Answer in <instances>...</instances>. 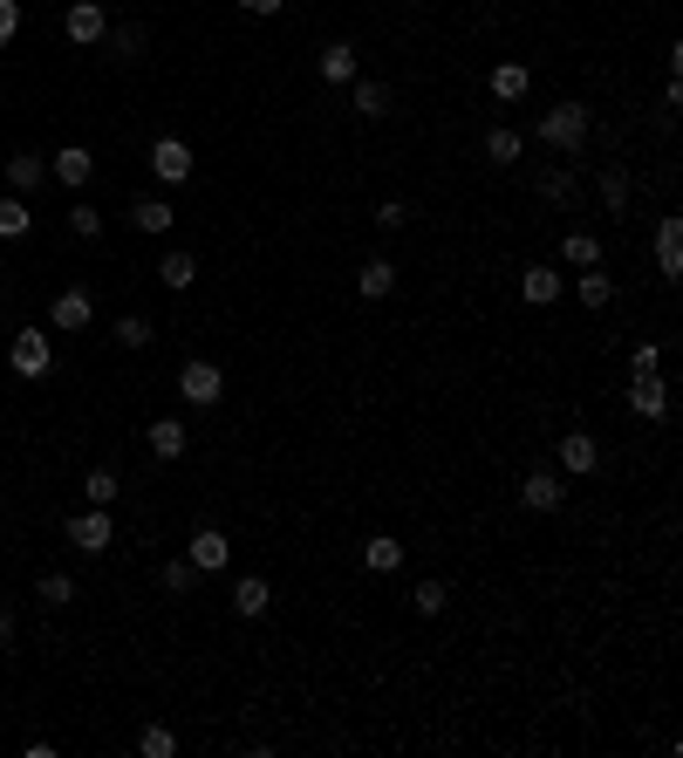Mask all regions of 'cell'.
<instances>
[{"instance_id":"obj_2","label":"cell","mask_w":683,"mask_h":758,"mask_svg":"<svg viewBox=\"0 0 683 758\" xmlns=\"http://www.w3.org/2000/svg\"><path fill=\"white\" fill-rule=\"evenodd\" d=\"M8 363H14V376H28V383H41V376L56 369V342H48V328H14V342H8Z\"/></svg>"},{"instance_id":"obj_28","label":"cell","mask_w":683,"mask_h":758,"mask_svg":"<svg viewBox=\"0 0 683 758\" xmlns=\"http://www.w3.org/2000/svg\"><path fill=\"white\" fill-rule=\"evenodd\" d=\"M561 260H568L574 273H581V267H601V240H595V233H568V240H561Z\"/></svg>"},{"instance_id":"obj_29","label":"cell","mask_w":683,"mask_h":758,"mask_svg":"<svg viewBox=\"0 0 683 758\" xmlns=\"http://www.w3.org/2000/svg\"><path fill=\"white\" fill-rule=\"evenodd\" d=\"M411 609H417L424 622H438V615L451 609V588H444V580H417V595H411Z\"/></svg>"},{"instance_id":"obj_10","label":"cell","mask_w":683,"mask_h":758,"mask_svg":"<svg viewBox=\"0 0 683 758\" xmlns=\"http://www.w3.org/2000/svg\"><path fill=\"white\" fill-rule=\"evenodd\" d=\"M89 321H96V301H89L83 288H62L56 308H48V328H69V335H83Z\"/></svg>"},{"instance_id":"obj_25","label":"cell","mask_w":683,"mask_h":758,"mask_svg":"<svg viewBox=\"0 0 683 758\" xmlns=\"http://www.w3.org/2000/svg\"><path fill=\"white\" fill-rule=\"evenodd\" d=\"M390 288H397V267H390V260H363V267H356V294H363V301H383Z\"/></svg>"},{"instance_id":"obj_4","label":"cell","mask_w":683,"mask_h":758,"mask_svg":"<svg viewBox=\"0 0 683 758\" xmlns=\"http://www.w3.org/2000/svg\"><path fill=\"white\" fill-rule=\"evenodd\" d=\"M62 534H69V547H75V553H110V547H117L110 505H89V513H75V519L62 526Z\"/></svg>"},{"instance_id":"obj_22","label":"cell","mask_w":683,"mask_h":758,"mask_svg":"<svg viewBox=\"0 0 683 758\" xmlns=\"http://www.w3.org/2000/svg\"><path fill=\"white\" fill-rule=\"evenodd\" d=\"M520 158H526V137L513 123H492L486 131V164H520Z\"/></svg>"},{"instance_id":"obj_26","label":"cell","mask_w":683,"mask_h":758,"mask_svg":"<svg viewBox=\"0 0 683 758\" xmlns=\"http://www.w3.org/2000/svg\"><path fill=\"white\" fill-rule=\"evenodd\" d=\"M28 225H35L28 198H21V192H8V198H0V240H28Z\"/></svg>"},{"instance_id":"obj_31","label":"cell","mask_w":683,"mask_h":758,"mask_svg":"<svg viewBox=\"0 0 683 758\" xmlns=\"http://www.w3.org/2000/svg\"><path fill=\"white\" fill-rule=\"evenodd\" d=\"M137 751L144 758H171V751H179V731H171V724H144L137 731Z\"/></svg>"},{"instance_id":"obj_40","label":"cell","mask_w":683,"mask_h":758,"mask_svg":"<svg viewBox=\"0 0 683 758\" xmlns=\"http://www.w3.org/2000/svg\"><path fill=\"white\" fill-rule=\"evenodd\" d=\"M21 35V0H0V48H14Z\"/></svg>"},{"instance_id":"obj_27","label":"cell","mask_w":683,"mask_h":758,"mask_svg":"<svg viewBox=\"0 0 683 758\" xmlns=\"http://www.w3.org/2000/svg\"><path fill=\"white\" fill-rule=\"evenodd\" d=\"M158 281H164L171 294H185V288L198 281V260H192V253H164V260H158Z\"/></svg>"},{"instance_id":"obj_23","label":"cell","mask_w":683,"mask_h":758,"mask_svg":"<svg viewBox=\"0 0 683 758\" xmlns=\"http://www.w3.org/2000/svg\"><path fill=\"white\" fill-rule=\"evenodd\" d=\"M526 89H534V69H526V62H499L492 69V96H499V103H520Z\"/></svg>"},{"instance_id":"obj_15","label":"cell","mask_w":683,"mask_h":758,"mask_svg":"<svg viewBox=\"0 0 683 758\" xmlns=\"http://www.w3.org/2000/svg\"><path fill=\"white\" fill-rule=\"evenodd\" d=\"M267 609H273V588H267L260 574H240V580H233V615H240V622H260Z\"/></svg>"},{"instance_id":"obj_42","label":"cell","mask_w":683,"mask_h":758,"mask_svg":"<svg viewBox=\"0 0 683 758\" xmlns=\"http://www.w3.org/2000/svg\"><path fill=\"white\" fill-rule=\"evenodd\" d=\"M233 8H240V14H260V21H273V14L288 8V0H233Z\"/></svg>"},{"instance_id":"obj_38","label":"cell","mask_w":683,"mask_h":758,"mask_svg":"<svg viewBox=\"0 0 683 758\" xmlns=\"http://www.w3.org/2000/svg\"><path fill=\"white\" fill-rule=\"evenodd\" d=\"M649 369H663V349H656V342H636V349H629V376H649Z\"/></svg>"},{"instance_id":"obj_32","label":"cell","mask_w":683,"mask_h":758,"mask_svg":"<svg viewBox=\"0 0 683 758\" xmlns=\"http://www.w3.org/2000/svg\"><path fill=\"white\" fill-rule=\"evenodd\" d=\"M35 595H41V609H69V601H75V580L69 574H41Z\"/></svg>"},{"instance_id":"obj_21","label":"cell","mask_w":683,"mask_h":758,"mask_svg":"<svg viewBox=\"0 0 683 758\" xmlns=\"http://www.w3.org/2000/svg\"><path fill=\"white\" fill-rule=\"evenodd\" d=\"M356 75H363V69H356V48H349V41H328V48H321V83L342 89V83H356Z\"/></svg>"},{"instance_id":"obj_34","label":"cell","mask_w":683,"mask_h":758,"mask_svg":"<svg viewBox=\"0 0 683 758\" xmlns=\"http://www.w3.org/2000/svg\"><path fill=\"white\" fill-rule=\"evenodd\" d=\"M540 198L547 206H574V171H540Z\"/></svg>"},{"instance_id":"obj_36","label":"cell","mask_w":683,"mask_h":758,"mask_svg":"<svg viewBox=\"0 0 683 758\" xmlns=\"http://www.w3.org/2000/svg\"><path fill=\"white\" fill-rule=\"evenodd\" d=\"M83 492H89V505H110V499H117V472H103V465H96V472L83 478Z\"/></svg>"},{"instance_id":"obj_18","label":"cell","mask_w":683,"mask_h":758,"mask_svg":"<svg viewBox=\"0 0 683 758\" xmlns=\"http://www.w3.org/2000/svg\"><path fill=\"white\" fill-rule=\"evenodd\" d=\"M349 110L356 117H390V83H376V75H356V83H349Z\"/></svg>"},{"instance_id":"obj_12","label":"cell","mask_w":683,"mask_h":758,"mask_svg":"<svg viewBox=\"0 0 683 758\" xmlns=\"http://www.w3.org/2000/svg\"><path fill=\"white\" fill-rule=\"evenodd\" d=\"M561 294H568V281H561L553 267H526V273H520V301H526V308H553Z\"/></svg>"},{"instance_id":"obj_35","label":"cell","mask_w":683,"mask_h":758,"mask_svg":"<svg viewBox=\"0 0 683 758\" xmlns=\"http://www.w3.org/2000/svg\"><path fill=\"white\" fill-rule=\"evenodd\" d=\"M158 580H164V595H192L198 567H192V561H164V574H158Z\"/></svg>"},{"instance_id":"obj_11","label":"cell","mask_w":683,"mask_h":758,"mask_svg":"<svg viewBox=\"0 0 683 758\" xmlns=\"http://www.w3.org/2000/svg\"><path fill=\"white\" fill-rule=\"evenodd\" d=\"M48 171H56V179H62L69 192H83V185L96 179V158H89V144H62L56 158H48Z\"/></svg>"},{"instance_id":"obj_20","label":"cell","mask_w":683,"mask_h":758,"mask_svg":"<svg viewBox=\"0 0 683 758\" xmlns=\"http://www.w3.org/2000/svg\"><path fill=\"white\" fill-rule=\"evenodd\" d=\"M131 225H137L144 240H158V233H171V225H179V212H171L164 198H137V206H131Z\"/></svg>"},{"instance_id":"obj_30","label":"cell","mask_w":683,"mask_h":758,"mask_svg":"<svg viewBox=\"0 0 683 758\" xmlns=\"http://www.w3.org/2000/svg\"><path fill=\"white\" fill-rule=\"evenodd\" d=\"M110 335H117V349H150V335H158V328H150L144 315H117Z\"/></svg>"},{"instance_id":"obj_17","label":"cell","mask_w":683,"mask_h":758,"mask_svg":"<svg viewBox=\"0 0 683 758\" xmlns=\"http://www.w3.org/2000/svg\"><path fill=\"white\" fill-rule=\"evenodd\" d=\"M144 438H150V459H164V465H171V459H185V444H192V431H185L179 417H150V431H144Z\"/></svg>"},{"instance_id":"obj_1","label":"cell","mask_w":683,"mask_h":758,"mask_svg":"<svg viewBox=\"0 0 683 758\" xmlns=\"http://www.w3.org/2000/svg\"><path fill=\"white\" fill-rule=\"evenodd\" d=\"M588 131H595L588 103H553V110L534 123V137H540L547 150H561V158H581V150H588Z\"/></svg>"},{"instance_id":"obj_8","label":"cell","mask_w":683,"mask_h":758,"mask_svg":"<svg viewBox=\"0 0 683 758\" xmlns=\"http://www.w3.org/2000/svg\"><path fill=\"white\" fill-rule=\"evenodd\" d=\"M629 411H636L643 424H663V417H670V383H663V369H649V376H636V383H629Z\"/></svg>"},{"instance_id":"obj_6","label":"cell","mask_w":683,"mask_h":758,"mask_svg":"<svg viewBox=\"0 0 683 758\" xmlns=\"http://www.w3.org/2000/svg\"><path fill=\"white\" fill-rule=\"evenodd\" d=\"M62 35L75 41V48H96L110 35V14H103V0H75V8L62 14Z\"/></svg>"},{"instance_id":"obj_24","label":"cell","mask_w":683,"mask_h":758,"mask_svg":"<svg viewBox=\"0 0 683 758\" xmlns=\"http://www.w3.org/2000/svg\"><path fill=\"white\" fill-rule=\"evenodd\" d=\"M41 179H48V164L35 158V150H14V158H8V192H21V198H28Z\"/></svg>"},{"instance_id":"obj_33","label":"cell","mask_w":683,"mask_h":758,"mask_svg":"<svg viewBox=\"0 0 683 758\" xmlns=\"http://www.w3.org/2000/svg\"><path fill=\"white\" fill-rule=\"evenodd\" d=\"M601 206H609V212H629V171H622V164L601 171Z\"/></svg>"},{"instance_id":"obj_43","label":"cell","mask_w":683,"mask_h":758,"mask_svg":"<svg viewBox=\"0 0 683 758\" xmlns=\"http://www.w3.org/2000/svg\"><path fill=\"white\" fill-rule=\"evenodd\" d=\"M8 643H14V609L0 601V649H8Z\"/></svg>"},{"instance_id":"obj_7","label":"cell","mask_w":683,"mask_h":758,"mask_svg":"<svg viewBox=\"0 0 683 758\" xmlns=\"http://www.w3.org/2000/svg\"><path fill=\"white\" fill-rule=\"evenodd\" d=\"M520 505L526 513H561L568 505V478L561 472H526L520 478Z\"/></svg>"},{"instance_id":"obj_3","label":"cell","mask_w":683,"mask_h":758,"mask_svg":"<svg viewBox=\"0 0 683 758\" xmlns=\"http://www.w3.org/2000/svg\"><path fill=\"white\" fill-rule=\"evenodd\" d=\"M179 396L192 403V411H212V403L225 396V369H219V363H206V356H192V363L179 369Z\"/></svg>"},{"instance_id":"obj_5","label":"cell","mask_w":683,"mask_h":758,"mask_svg":"<svg viewBox=\"0 0 683 758\" xmlns=\"http://www.w3.org/2000/svg\"><path fill=\"white\" fill-rule=\"evenodd\" d=\"M185 561H192L198 574H225V567H233V540H225L219 526H198V534L185 540Z\"/></svg>"},{"instance_id":"obj_16","label":"cell","mask_w":683,"mask_h":758,"mask_svg":"<svg viewBox=\"0 0 683 758\" xmlns=\"http://www.w3.org/2000/svg\"><path fill=\"white\" fill-rule=\"evenodd\" d=\"M574 294H581V308H588V315L615 308V273H601V267H581V273H574Z\"/></svg>"},{"instance_id":"obj_9","label":"cell","mask_w":683,"mask_h":758,"mask_svg":"<svg viewBox=\"0 0 683 758\" xmlns=\"http://www.w3.org/2000/svg\"><path fill=\"white\" fill-rule=\"evenodd\" d=\"M150 171H158V185H185L192 179V144L185 137H158L150 144Z\"/></svg>"},{"instance_id":"obj_19","label":"cell","mask_w":683,"mask_h":758,"mask_svg":"<svg viewBox=\"0 0 683 758\" xmlns=\"http://www.w3.org/2000/svg\"><path fill=\"white\" fill-rule=\"evenodd\" d=\"M363 567H369V574H397V567H403V540H397V534H369V540H363Z\"/></svg>"},{"instance_id":"obj_39","label":"cell","mask_w":683,"mask_h":758,"mask_svg":"<svg viewBox=\"0 0 683 758\" xmlns=\"http://www.w3.org/2000/svg\"><path fill=\"white\" fill-rule=\"evenodd\" d=\"M376 225H383V233H403V225H411V206H403V198H383V206H376Z\"/></svg>"},{"instance_id":"obj_41","label":"cell","mask_w":683,"mask_h":758,"mask_svg":"<svg viewBox=\"0 0 683 758\" xmlns=\"http://www.w3.org/2000/svg\"><path fill=\"white\" fill-rule=\"evenodd\" d=\"M110 48H117V62H131L137 48H144V28H117V35H110Z\"/></svg>"},{"instance_id":"obj_14","label":"cell","mask_w":683,"mask_h":758,"mask_svg":"<svg viewBox=\"0 0 683 758\" xmlns=\"http://www.w3.org/2000/svg\"><path fill=\"white\" fill-rule=\"evenodd\" d=\"M656 273L663 281L683 273V219H656Z\"/></svg>"},{"instance_id":"obj_37","label":"cell","mask_w":683,"mask_h":758,"mask_svg":"<svg viewBox=\"0 0 683 758\" xmlns=\"http://www.w3.org/2000/svg\"><path fill=\"white\" fill-rule=\"evenodd\" d=\"M69 233H75V240H96V233H103V219H96V206H69Z\"/></svg>"},{"instance_id":"obj_13","label":"cell","mask_w":683,"mask_h":758,"mask_svg":"<svg viewBox=\"0 0 683 758\" xmlns=\"http://www.w3.org/2000/svg\"><path fill=\"white\" fill-rule=\"evenodd\" d=\"M595 465H601V444L588 431H568L561 438V478H588Z\"/></svg>"}]
</instances>
